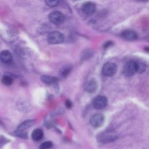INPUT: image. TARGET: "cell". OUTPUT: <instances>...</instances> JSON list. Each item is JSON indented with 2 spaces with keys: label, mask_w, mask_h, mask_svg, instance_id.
<instances>
[{
  "label": "cell",
  "mask_w": 149,
  "mask_h": 149,
  "mask_svg": "<svg viewBox=\"0 0 149 149\" xmlns=\"http://www.w3.org/2000/svg\"><path fill=\"white\" fill-rule=\"evenodd\" d=\"M47 40L51 44H61L64 41V36L61 32L52 31L48 34Z\"/></svg>",
  "instance_id": "obj_1"
},
{
  "label": "cell",
  "mask_w": 149,
  "mask_h": 149,
  "mask_svg": "<svg viewBox=\"0 0 149 149\" xmlns=\"http://www.w3.org/2000/svg\"><path fill=\"white\" fill-rule=\"evenodd\" d=\"M117 139V136L112 131H107L101 133L97 137L98 140L102 143H108L113 141Z\"/></svg>",
  "instance_id": "obj_2"
},
{
  "label": "cell",
  "mask_w": 149,
  "mask_h": 149,
  "mask_svg": "<svg viewBox=\"0 0 149 149\" xmlns=\"http://www.w3.org/2000/svg\"><path fill=\"white\" fill-rule=\"evenodd\" d=\"M48 19L49 21L56 25L62 24L65 20V16L64 15L58 10L52 11L49 14Z\"/></svg>",
  "instance_id": "obj_3"
},
{
  "label": "cell",
  "mask_w": 149,
  "mask_h": 149,
  "mask_svg": "<svg viewBox=\"0 0 149 149\" xmlns=\"http://www.w3.org/2000/svg\"><path fill=\"white\" fill-rule=\"evenodd\" d=\"M117 68L115 63L112 62L105 63L102 68V73L104 76L111 77L113 76L116 72Z\"/></svg>",
  "instance_id": "obj_4"
},
{
  "label": "cell",
  "mask_w": 149,
  "mask_h": 149,
  "mask_svg": "<svg viewBox=\"0 0 149 149\" xmlns=\"http://www.w3.org/2000/svg\"><path fill=\"white\" fill-rule=\"evenodd\" d=\"M108 103V100L106 97L98 95L96 97L93 101V106L97 109H102L104 108Z\"/></svg>",
  "instance_id": "obj_5"
},
{
  "label": "cell",
  "mask_w": 149,
  "mask_h": 149,
  "mask_svg": "<svg viewBox=\"0 0 149 149\" xmlns=\"http://www.w3.org/2000/svg\"><path fill=\"white\" fill-rule=\"evenodd\" d=\"M104 122V116L101 113H96L91 116L90 120L91 125L94 127L101 126Z\"/></svg>",
  "instance_id": "obj_6"
},
{
  "label": "cell",
  "mask_w": 149,
  "mask_h": 149,
  "mask_svg": "<svg viewBox=\"0 0 149 149\" xmlns=\"http://www.w3.org/2000/svg\"><path fill=\"white\" fill-rule=\"evenodd\" d=\"M136 67H135V62L134 61H129L126 63L123 69V73L126 76H132L135 73Z\"/></svg>",
  "instance_id": "obj_7"
},
{
  "label": "cell",
  "mask_w": 149,
  "mask_h": 149,
  "mask_svg": "<svg viewBox=\"0 0 149 149\" xmlns=\"http://www.w3.org/2000/svg\"><path fill=\"white\" fill-rule=\"evenodd\" d=\"M81 9L83 12L88 15L93 14L96 10V5L91 2H86L82 5Z\"/></svg>",
  "instance_id": "obj_8"
},
{
  "label": "cell",
  "mask_w": 149,
  "mask_h": 149,
  "mask_svg": "<svg viewBox=\"0 0 149 149\" xmlns=\"http://www.w3.org/2000/svg\"><path fill=\"white\" fill-rule=\"evenodd\" d=\"M12 58V55L8 50H3L0 52V60L4 63H10Z\"/></svg>",
  "instance_id": "obj_9"
},
{
  "label": "cell",
  "mask_w": 149,
  "mask_h": 149,
  "mask_svg": "<svg viewBox=\"0 0 149 149\" xmlns=\"http://www.w3.org/2000/svg\"><path fill=\"white\" fill-rule=\"evenodd\" d=\"M122 37L127 40H134L137 38V36L135 31L130 30H126L122 33Z\"/></svg>",
  "instance_id": "obj_10"
},
{
  "label": "cell",
  "mask_w": 149,
  "mask_h": 149,
  "mask_svg": "<svg viewBox=\"0 0 149 149\" xmlns=\"http://www.w3.org/2000/svg\"><path fill=\"white\" fill-rule=\"evenodd\" d=\"M97 88V83L94 79H91L87 83L86 90L90 93H94Z\"/></svg>",
  "instance_id": "obj_11"
},
{
  "label": "cell",
  "mask_w": 149,
  "mask_h": 149,
  "mask_svg": "<svg viewBox=\"0 0 149 149\" xmlns=\"http://www.w3.org/2000/svg\"><path fill=\"white\" fill-rule=\"evenodd\" d=\"M41 80L45 84H51L57 82L58 78L49 75H42L41 76Z\"/></svg>",
  "instance_id": "obj_12"
},
{
  "label": "cell",
  "mask_w": 149,
  "mask_h": 149,
  "mask_svg": "<svg viewBox=\"0 0 149 149\" xmlns=\"http://www.w3.org/2000/svg\"><path fill=\"white\" fill-rule=\"evenodd\" d=\"M34 122H35V120L32 119L25 120L18 126L17 130L20 131H24L27 129L29 128L30 127H31L32 125H33Z\"/></svg>",
  "instance_id": "obj_13"
},
{
  "label": "cell",
  "mask_w": 149,
  "mask_h": 149,
  "mask_svg": "<svg viewBox=\"0 0 149 149\" xmlns=\"http://www.w3.org/2000/svg\"><path fill=\"white\" fill-rule=\"evenodd\" d=\"M136 71L139 73H143L146 69V64L142 61H135Z\"/></svg>",
  "instance_id": "obj_14"
},
{
  "label": "cell",
  "mask_w": 149,
  "mask_h": 149,
  "mask_svg": "<svg viewBox=\"0 0 149 149\" xmlns=\"http://www.w3.org/2000/svg\"><path fill=\"white\" fill-rule=\"evenodd\" d=\"M43 132L40 129H36L33 130L31 134V137L34 141H37L41 140L43 137Z\"/></svg>",
  "instance_id": "obj_15"
},
{
  "label": "cell",
  "mask_w": 149,
  "mask_h": 149,
  "mask_svg": "<svg viewBox=\"0 0 149 149\" xmlns=\"http://www.w3.org/2000/svg\"><path fill=\"white\" fill-rule=\"evenodd\" d=\"M13 82L12 78L8 75L3 76L2 78V83L5 86H10Z\"/></svg>",
  "instance_id": "obj_16"
},
{
  "label": "cell",
  "mask_w": 149,
  "mask_h": 149,
  "mask_svg": "<svg viewBox=\"0 0 149 149\" xmlns=\"http://www.w3.org/2000/svg\"><path fill=\"white\" fill-rule=\"evenodd\" d=\"M72 70V67L70 66H65L61 71V74L63 77H66L69 74Z\"/></svg>",
  "instance_id": "obj_17"
},
{
  "label": "cell",
  "mask_w": 149,
  "mask_h": 149,
  "mask_svg": "<svg viewBox=\"0 0 149 149\" xmlns=\"http://www.w3.org/2000/svg\"><path fill=\"white\" fill-rule=\"evenodd\" d=\"M53 146V143L51 141H46L42 143L39 147V149H49Z\"/></svg>",
  "instance_id": "obj_18"
},
{
  "label": "cell",
  "mask_w": 149,
  "mask_h": 149,
  "mask_svg": "<svg viewBox=\"0 0 149 149\" xmlns=\"http://www.w3.org/2000/svg\"><path fill=\"white\" fill-rule=\"evenodd\" d=\"M13 136L19 137L20 138H23V139H27V134L26 133L23 132V131H20V130H16L15 132H13L12 133Z\"/></svg>",
  "instance_id": "obj_19"
},
{
  "label": "cell",
  "mask_w": 149,
  "mask_h": 149,
  "mask_svg": "<svg viewBox=\"0 0 149 149\" xmlns=\"http://www.w3.org/2000/svg\"><path fill=\"white\" fill-rule=\"evenodd\" d=\"M45 2L46 3V4L49 6L53 7V6H56L58 5L59 3V1H56V0H47L45 1Z\"/></svg>",
  "instance_id": "obj_20"
},
{
  "label": "cell",
  "mask_w": 149,
  "mask_h": 149,
  "mask_svg": "<svg viewBox=\"0 0 149 149\" xmlns=\"http://www.w3.org/2000/svg\"><path fill=\"white\" fill-rule=\"evenodd\" d=\"M65 105L67 108H70L72 106V103L69 100H66V101H65Z\"/></svg>",
  "instance_id": "obj_21"
},
{
  "label": "cell",
  "mask_w": 149,
  "mask_h": 149,
  "mask_svg": "<svg viewBox=\"0 0 149 149\" xmlns=\"http://www.w3.org/2000/svg\"><path fill=\"white\" fill-rule=\"evenodd\" d=\"M6 142V141L2 139H0V147L3 145V144Z\"/></svg>",
  "instance_id": "obj_22"
}]
</instances>
